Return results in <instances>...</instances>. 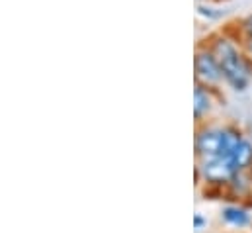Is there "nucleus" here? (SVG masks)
Returning <instances> with one entry per match:
<instances>
[{
	"mask_svg": "<svg viewBox=\"0 0 252 233\" xmlns=\"http://www.w3.org/2000/svg\"><path fill=\"white\" fill-rule=\"evenodd\" d=\"M193 75H195V82L205 84L209 88H219L221 84H225L221 65H219L215 53L211 51V47L205 41L199 43L197 49H195V55H193Z\"/></svg>",
	"mask_w": 252,
	"mask_h": 233,
	"instance_id": "f03ea898",
	"label": "nucleus"
},
{
	"mask_svg": "<svg viewBox=\"0 0 252 233\" xmlns=\"http://www.w3.org/2000/svg\"><path fill=\"white\" fill-rule=\"evenodd\" d=\"M193 226H195V230H201V228L205 226V220H203L199 214H195V216H193Z\"/></svg>",
	"mask_w": 252,
	"mask_h": 233,
	"instance_id": "f8f14e48",
	"label": "nucleus"
},
{
	"mask_svg": "<svg viewBox=\"0 0 252 233\" xmlns=\"http://www.w3.org/2000/svg\"><path fill=\"white\" fill-rule=\"evenodd\" d=\"M241 43H243L245 53L252 59V36H245V38H241Z\"/></svg>",
	"mask_w": 252,
	"mask_h": 233,
	"instance_id": "9b49d317",
	"label": "nucleus"
},
{
	"mask_svg": "<svg viewBox=\"0 0 252 233\" xmlns=\"http://www.w3.org/2000/svg\"><path fill=\"white\" fill-rule=\"evenodd\" d=\"M235 32H237V36H239V38L252 36V14H247L245 18H241V20L237 22Z\"/></svg>",
	"mask_w": 252,
	"mask_h": 233,
	"instance_id": "9d476101",
	"label": "nucleus"
},
{
	"mask_svg": "<svg viewBox=\"0 0 252 233\" xmlns=\"http://www.w3.org/2000/svg\"><path fill=\"white\" fill-rule=\"evenodd\" d=\"M199 173L207 182L225 184V182L231 180V176L235 175V169H233L229 157H213V159H205L201 163Z\"/></svg>",
	"mask_w": 252,
	"mask_h": 233,
	"instance_id": "20e7f679",
	"label": "nucleus"
},
{
	"mask_svg": "<svg viewBox=\"0 0 252 233\" xmlns=\"http://www.w3.org/2000/svg\"><path fill=\"white\" fill-rule=\"evenodd\" d=\"M205 43L211 47L221 65L225 84L235 92L247 90L252 80V59L245 53L237 32L233 34L231 30H225L211 34L205 39Z\"/></svg>",
	"mask_w": 252,
	"mask_h": 233,
	"instance_id": "f257e3e1",
	"label": "nucleus"
},
{
	"mask_svg": "<svg viewBox=\"0 0 252 233\" xmlns=\"http://www.w3.org/2000/svg\"><path fill=\"white\" fill-rule=\"evenodd\" d=\"M215 90L217 88H209L205 84L195 82V86H193V116H195L197 121H201L213 110V106H215Z\"/></svg>",
	"mask_w": 252,
	"mask_h": 233,
	"instance_id": "39448f33",
	"label": "nucleus"
},
{
	"mask_svg": "<svg viewBox=\"0 0 252 233\" xmlns=\"http://www.w3.org/2000/svg\"><path fill=\"white\" fill-rule=\"evenodd\" d=\"M229 161L235 169V173H241V171H247L252 167V143L243 139L241 145L229 155Z\"/></svg>",
	"mask_w": 252,
	"mask_h": 233,
	"instance_id": "423d86ee",
	"label": "nucleus"
},
{
	"mask_svg": "<svg viewBox=\"0 0 252 233\" xmlns=\"http://www.w3.org/2000/svg\"><path fill=\"white\" fill-rule=\"evenodd\" d=\"M221 218L229 226H235V228H245V226L251 224V214L245 208H239V206H227V208H223Z\"/></svg>",
	"mask_w": 252,
	"mask_h": 233,
	"instance_id": "6e6552de",
	"label": "nucleus"
},
{
	"mask_svg": "<svg viewBox=\"0 0 252 233\" xmlns=\"http://www.w3.org/2000/svg\"><path fill=\"white\" fill-rule=\"evenodd\" d=\"M243 141V133L233 127V125H227L223 127V149H221V157H229Z\"/></svg>",
	"mask_w": 252,
	"mask_h": 233,
	"instance_id": "1a4fd4ad",
	"label": "nucleus"
},
{
	"mask_svg": "<svg viewBox=\"0 0 252 233\" xmlns=\"http://www.w3.org/2000/svg\"><path fill=\"white\" fill-rule=\"evenodd\" d=\"M197 2H203V0H197Z\"/></svg>",
	"mask_w": 252,
	"mask_h": 233,
	"instance_id": "ddd939ff",
	"label": "nucleus"
},
{
	"mask_svg": "<svg viewBox=\"0 0 252 233\" xmlns=\"http://www.w3.org/2000/svg\"><path fill=\"white\" fill-rule=\"evenodd\" d=\"M223 149V127H203L195 135V153L199 159L221 157Z\"/></svg>",
	"mask_w": 252,
	"mask_h": 233,
	"instance_id": "7ed1b4c3",
	"label": "nucleus"
},
{
	"mask_svg": "<svg viewBox=\"0 0 252 233\" xmlns=\"http://www.w3.org/2000/svg\"><path fill=\"white\" fill-rule=\"evenodd\" d=\"M197 10V16L203 18L205 22H219L221 18H225V10L219 6V2L215 0H203V2H197L195 6Z\"/></svg>",
	"mask_w": 252,
	"mask_h": 233,
	"instance_id": "0eeeda50",
	"label": "nucleus"
},
{
	"mask_svg": "<svg viewBox=\"0 0 252 233\" xmlns=\"http://www.w3.org/2000/svg\"><path fill=\"white\" fill-rule=\"evenodd\" d=\"M251 169H252V167H251Z\"/></svg>",
	"mask_w": 252,
	"mask_h": 233,
	"instance_id": "4468645a",
	"label": "nucleus"
}]
</instances>
